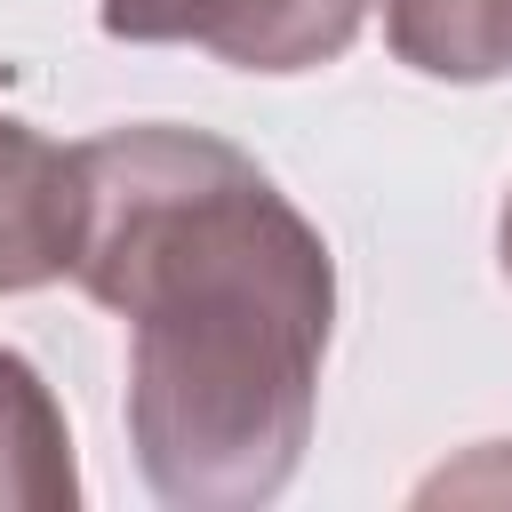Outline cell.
I'll return each mask as SVG.
<instances>
[{
  "instance_id": "cell-1",
  "label": "cell",
  "mask_w": 512,
  "mask_h": 512,
  "mask_svg": "<svg viewBox=\"0 0 512 512\" xmlns=\"http://www.w3.org/2000/svg\"><path fill=\"white\" fill-rule=\"evenodd\" d=\"M80 152L72 280L128 320V448L160 504H272L320 408L336 256L224 136L136 120Z\"/></svg>"
},
{
  "instance_id": "cell-2",
  "label": "cell",
  "mask_w": 512,
  "mask_h": 512,
  "mask_svg": "<svg viewBox=\"0 0 512 512\" xmlns=\"http://www.w3.org/2000/svg\"><path fill=\"white\" fill-rule=\"evenodd\" d=\"M376 0H96V24L136 48H200L232 72L296 80L368 32Z\"/></svg>"
},
{
  "instance_id": "cell-3",
  "label": "cell",
  "mask_w": 512,
  "mask_h": 512,
  "mask_svg": "<svg viewBox=\"0 0 512 512\" xmlns=\"http://www.w3.org/2000/svg\"><path fill=\"white\" fill-rule=\"evenodd\" d=\"M80 240V152L0 112V296L72 280Z\"/></svg>"
},
{
  "instance_id": "cell-4",
  "label": "cell",
  "mask_w": 512,
  "mask_h": 512,
  "mask_svg": "<svg viewBox=\"0 0 512 512\" xmlns=\"http://www.w3.org/2000/svg\"><path fill=\"white\" fill-rule=\"evenodd\" d=\"M80 504L72 424L40 368L0 344V512H64Z\"/></svg>"
},
{
  "instance_id": "cell-5",
  "label": "cell",
  "mask_w": 512,
  "mask_h": 512,
  "mask_svg": "<svg viewBox=\"0 0 512 512\" xmlns=\"http://www.w3.org/2000/svg\"><path fill=\"white\" fill-rule=\"evenodd\" d=\"M384 40L424 80L488 88L512 72V0H384Z\"/></svg>"
},
{
  "instance_id": "cell-6",
  "label": "cell",
  "mask_w": 512,
  "mask_h": 512,
  "mask_svg": "<svg viewBox=\"0 0 512 512\" xmlns=\"http://www.w3.org/2000/svg\"><path fill=\"white\" fill-rule=\"evenodd\" d=\"M416 496H424V504H440V496H464V504H504V496H512V440H488V448H472L464 464H440Z\"/></svg>"
},
{
  "instance_id": "cell-7",
  "label": "cell",
  "mask_w": 512,
  "mask_h": 512,
  "mask_svg": "<svg viewBox=\"0 0 512 512\" xmlns=\"http://www.w3.org/2000/svg\"><path fill=\"white\" fill-rule=\"evenodd\" d=\"M496 264H504V280H512V192H504V216H496Z\"/></svg>"
}]
</instances>
